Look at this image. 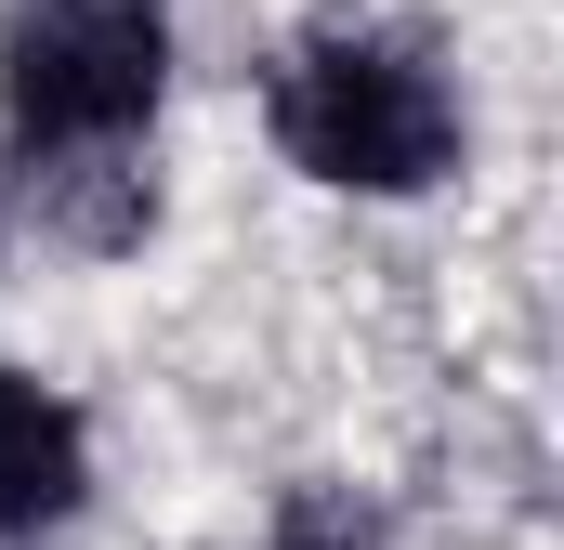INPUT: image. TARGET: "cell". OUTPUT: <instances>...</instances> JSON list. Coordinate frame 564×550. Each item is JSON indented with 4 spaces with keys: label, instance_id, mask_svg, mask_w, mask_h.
Wrapping results in <instances>:
<instances>
[{
    "label": "cell",
    "instance_id": "7a4b0ae2",
    "mask_svg": "<svg viewBox=\"0 0 564 550\" xmlns=\"http://www.w3.org/2000/svg\"><path fill=\"white\" fill-rule=\"evenodd\" d=\"M158 79H171L158 0H53L0 53V106H13V144L26 157H93V144L144 132Z\"/></svg>",
    "mask_w": 564,
    "mask_h": 550
},
{
    "label": "cell",
    "instance_id": "3957f363",
    "mask_svg": "<svg viewBox=\"0 0 564 550\" xmlns=\"http://www.w3.org/2000/svg\"><path fill=\"white\" fill-rule=\"evenodd\" d=\"M79 419L66 394H40L26 367H0V538H40V525H66L79 512Z\"/></svg>",
    "mask_w": 564,
    "mask_h": 550
},
{
    "label": "cell",
    "instance_id": "6da1fadb",
    "mask_svg": "<svg viewBox=\"0 0 564 550\" xmlns=\"http://www.w3.org/2000/svg\"><path fill=\"white\" fill-rule=\"evenodd\" d=\"M276 144L315 184H355V197H421L433 170L459 157V106L421 53L394 40H315L289 53L276 79Z\"/></svg>",
    "mask_w": 564,
    "mask_h": 550
}]
</instances>
